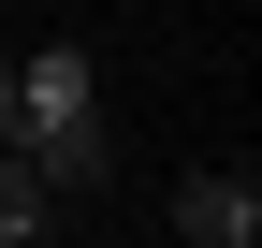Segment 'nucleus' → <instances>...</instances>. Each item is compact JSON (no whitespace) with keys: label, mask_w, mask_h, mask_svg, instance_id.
I'll return each instance as SVG.
<instances>
[{"label":"nucleus","mask_w":262,"mask_h":248,"mask_svg":"<svg viewBox=\"0 0 262 248\" xmlns=\"http://www.w3.org/2000/svg\"><path fill=\"white\" fill-rule=\"evenodd\" d=\"M15 161H29V190H44V204H73V190H102V175H117V132H102V73H88V44L15 58Z\"/></svg>","instance_id":"f257e3e1"},{"label":"nucleus","mask_w":262,"mask_h":248,"mask_svg":"<svg viewBox=\"0 0 262 248\" xmlns=\"http://www.w3.org/2000/svg\"><path fill=\"white\" fill-rule=\"evenodd\" d=\"M175 234L189 248H248L262 234V190H248V175H189V190H175Z\"/></svg>","instance_id":"f03ea898"},{"label":"nucleus","mask_w":262,"mask_h":248,"mask_svg":"<svg viewBox=\"0 0 262 248\" xmlns=\"http://www.w3.org/2000/svg\"><path fill=\"white\" fill-rule=\"evenodd\" d=\"M44 219H58V204L29 190V161H15V146H0V248H29V234H44Z\"/></svg>","instance_id":"7ed1b4c3"},{"label":"nucleus","mask_w":262,"mask_h":248,"mask_svg":"<svg viewBox=\"0 0 262 248\" xmlns=\"http://www.w3.org/2000/svg\"><path fill=\"white\" fill-rule=\"evenodd\" d=\"M0 146H15V58H0Z\"/></svg>","instance_id":"20e7f679"}]
</instances>
